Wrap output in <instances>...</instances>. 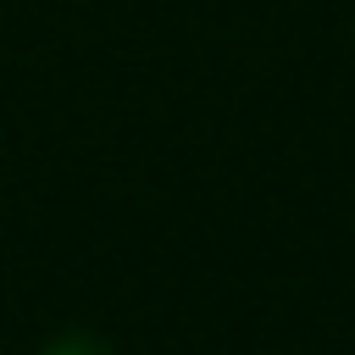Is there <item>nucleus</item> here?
<instances>
[{
	"label": "nucleus",
	"instance_id": "obj_1",
	"mask_svg": "<svg viewBox=\"0 0 355 355\" xmlns=\"http://www.w3.org/2000/svg\"><path fill=\"white\" fill-rule=\"evenodd\" d=\"M33 355H116V349H111V338H100V333H89V327H61V333H50Z\"/></svg>",
	"mask_w": 355,
	"mask_h": 355
}]
</instances>
